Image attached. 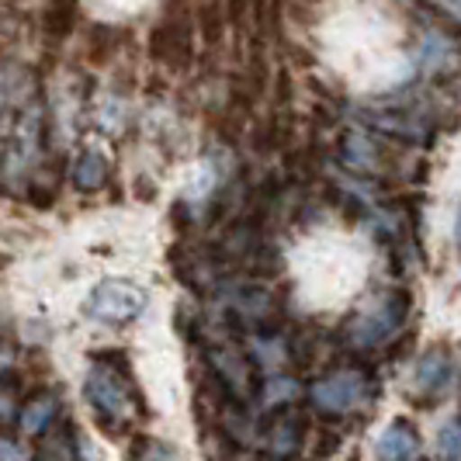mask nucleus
<instances>
[{
	"instance_id": "1",
	"label": "nucleus",
	"mask_w": 461,
	"mask_h": 461,
	"mask_svg": "<svg viewBox=\"0 0 461 461\" xmlns=\"http://www.w3.org/2000/svg\"><path fill=\"white\" fill-rule=\"evenodd\" d=\"M149 52L153 59L167 69L181 73L194 59V14H191V0H167L163 4V18L157 22L149 35Z\"/></svg>"
},
{
	"instance_id": "2",
	"label": "nucleus",
	"mask_w": 461,
	"mask_h": 461,
	"mask_svg": "<svg viewBox=\"0 0 461 461\" xmlns=\"http://www.w3.org/2000/svg\"><path fill=\"white\" fill-rule=\"evenodd\" d=\"M146 309V292L132 281H101L87 299V312L97 323H132L139 312Z\"/></svg>"
},
{
	"instance_id": "3",
	"label": "nucleus",
	"mask_w": 461,
	"mask_h": 461,
	"mask_svg": "<svg viewBox=\"0 0 461 461\" xmlns=\"http://www.w3.org/2000/svg\"><path fill=\"white\" fill-rule=\"evenodd\" d=\"M87 399L91 406L101 413V420L108 416L112 423H122L132 416V389H129V375L115 365H97L87 375Z\"/></svg>"
},
{
	"instance_id": "4",
	"label": "nucleus",
	"mask_w": 461,
	"mask_h": 461,
	"mask_svg": "<svg viewBox=\"0 0 461 461\" xmlns=\"http://www.w3.org/2000/svg\"><path fill=\"white\" fill-rule=\"evenodd\" d=\"M365 395H368V378L354 368L333 371V375H326L312 385L316 410H323L330 416H344L350 410H357L365 402Z\"/></svg>"
},
{
	"instance_id": "5",
	"label": "nucleus",
	"mask_w": 461,
	"mask_h": 461,
	"mask_svg": "<svg viewBox=\"0 0 461 461\" xmlns=\"http://www.w3.org/2000/svg\"><path fill=\"white\" fill-rule=\"evenodd\" d=\"M406 316V302L402 295H385V299L371 302L368 309H361V316L350 323V340L357 347H375L382 344L395 326Z\"/></svg>"
},
{
	"instance_id": "6",
	"label": "nucleus",
	"mask_w": 461,
	"mask_h": 461,
	"mask_svg": "<svg viewBox=\"0 0 461 461\" xmlns=\"http://www.w3.org/2000/svg\"><path fill=\"white\" fill-rule=\"evenodd\" d=\"M420 458V438L410 423L395 420L378 438V461H416Z\"/></svg>"
},
{
	"instance_id": "7",
	"label": "nucleus",
	"mask_w": 461,
	"mask_h": 461,
	"mask_svg": "<svg viewBox=\"0 0 461 461\" xmlns=\"http://www.w3.org/2000/svg\"><path fill=\"white\" fill-rule=\"evenodd\" d=\"M77 0H49L46 11H42V32H46L49 42H67L77 28Z\"/></svg>"
},
{
	"instance_id": "8",
	"label": "nucleus",
	"mask_w": 461,
	"mask_h": 461,
	"mask_svg": "<svg viewBox=\"0 0 461 461\" xmlns=\"http://www.w3.org/2000/svg\"><path fill=\"white\" fill-rule=\"evenodd\" d=\"M52 416H56V395L39 393V395H32V399L22 406L18 423H22L24 434H42V430L52 427Z\"/></svg>"
},
{
	"instance_id": "9",
	"label": "nucleus",
	"mask_w": 461,
	"mask_h": 461,
	"mask_svg": "<svg viewBox=\"0 0 461 461\" xmlns=\"http://www.w3.org/2000/svg\"><path fill=\"white\" fill-rule=\"evenodd\" d=\"M194 24L202 28V39L205 46H219L222 32H226V7L222 0H194Z\"/></svg>"
},
{
	"instance_id": "10",
	"label": "nucleus",
	"mask_w": 461,
	"mask_h": 461,
	"mask_svg": "<svg viewBox=\"0 0 461 461\" xmlns=\"http://www.w3.org/2000/svg\"><path fill=\"white\" fill-rule=\"evenodd\" d=\"M104 174H108V160H104L101 153L87 149V153L77 160V167H73V185L84 187V191H94V187L104 185Z\"/></svg>"
},
{
	"instance_id": "11",
	"label": "nucleus",
	"mask_w": 461,
	"mask_h": 461,
	"mask_svg": "<svg viewBox=\"0 0 461 461\" xmlns=\"http://www.w3.org/2000/svg\"><path fill=\"white\" fill-rule=\"evenodd\" d=\"M451 382V361L440 357V354H430L420 361V371H416V385L427 389V393H438Z\"/></svg>"
},
{
	"instance_id": "12",
	"label": "nucleus",
	"mask_w": 461,
	"mask_h": 461,
	"mask_svg": "<svg viewBox=\"0 0 461 461\" xmlns=\"http://www.w3.org/2000/svg\"><path fill=\"white\" fill-rule=\"evenodd\" d=\"M299 434H302V423L295 416H277L271 423V434H267V444L275 455H292L299 447Z\"/></svg>"
},
{
	"instance_id": "13",
	"label": "nucleus",
	"mask_w": 461,
	"mask_h": 461,
	"mask_svg": "<svg viewBox=\"0 0 461 461\" xmlns=\"http://www.w3.org/2000/svg\"><path fill=\"white\" fill-rule=\"evenodd\" d=\"M295 395H299V385H295L292 378H277V382H271V385H267V393H264V406L277 410V406L292 402Z\"/></svg>"
},
{
	"instance_id": "14",
	"label": "nucleus",
	"mask_w": 461,
	"mask_h": 461,
	"mask_svg": "<svg viewBox=\"0 0 461 461\" xmlns=\"http://www.w3.org/2000/svg\"><path fill=\"white\" fill-rule=\"evenodd\" d=\"M438 451L444 461H458V420H447L438 434Z\"/></svg>"
},
{
	"instance_id": "15",
	"label": "nucleus",
	"mask_w": 461,
	"mask_h": 461,
	"mask_svg": "<svg viewBox=\"0 0 461 461\" xmlns=\"http://www.w3.org/2000/svg\"><path fill=\"white\" fill-rule=\"evenodd\" d=\"M222 7H226V24L243 32V22L250 14V0H222Z\"/></svg>"
},
{
	"instance_id": "16",
	"label": "nucleus",
	"mask_w": 461,
	"mask_h": 461,
	"mask_svg": "<svg viewBox=\"0 0 461 461\" xmlns=\"http://www.w3.org/2000/svg\"><path fill=\"white\" fill-rule=\"evenodd\" d=\"M0 461H32V455L22 440L0 438Z\"/></svg>"
},
{
	"instance_id": "17",
	"label": "nucleus",
	"mask_w": 461,
	"mask_h": 461,
	"mask_svg": "<svg viewBox=\"0 0 461 461\" xmlns=\"http://www.w3.org/2000/svg\"><path fill=\"white\" fill-rule=\"evenodd\" d=\"M7 97H11V80H7V69H0V112H4Z\"/></svg>"
}]
</instances>
